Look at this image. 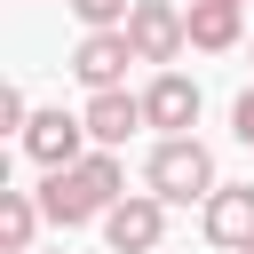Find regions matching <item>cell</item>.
<instances>
[{
    "instance_id": "1",
    "label": "cell",
    "mask_w": 254,
    "mask_h": 254,
    "mask_svg": "<svg viewBox=\"0 0 254 254\" xmlns=\"http://www.w3.org/2000/svg\"><path fill=\"white\" fill-rule=\"evenodd\" d=\"M143 183H151L167 206H190V198H214V190H222V183H214V151H206L198 135H159Z\"/></svg>"
},
{
    "instance_id": "2",
    "label": "cell",
    "mask_w": 254,
    "mask_h": 254,
    "mask_svg": "<svg viewBox=\"0 0 254 254\" xmlns=\"http://www.w3.org/2000/svg\"><path fill=\"white\" fill-rule=\"evenodd\" d=\"M127 40H135V56H143V64H175V56L190 48V16H183L175 0H135Z\"/></svg>"
},
{
    "instance_id": "3",
    "label": "cell",
    "mask_w": 254,
    "mask_h": 254,
    "mask_svg": "<svg viewBox=\"0 0 254 254\" xmlns=\"http://www.w3.org/2000/svg\"><path fill=\"white\" fill-rule=\"evenodd\" d=\"M103 238H111V254H151V246L167 238V198H159V190L119 198V206L103 214Z\"/></svg>"
},
{
    "instance_id": "4",
    "label": "cell",
    "mask_w": 254,
    "mask_h": 254,
    "mask_svg": "<svg viewBox=\"0 0 254 254\" xmlns=\"http://www.w3.org/2000/svg\"><path fill=\"white\" fill-rule=\"evenodd\" d=\"M87 119H71V111H32V127H24V151L40 159V175L48 167H79L87 159Z\"/></svg>"
},
{
    "instance_id": "5",
    "label": "cell",
    "mask_w": 254,
    "mask_h": 254,
    "mask_svg": "<svg viewBox=\"0 0 254 254\" xmlns=\"http://www.w3.org/2000/svg\"><path fill=\"white\" fill-rule=\"evenodd\" d=\"M127 64H143L127 32H87V40L71 48V71H79V87H87V95L119 87V79H127Z\"/></svg>"
},
{
    "instance_id": "6",
    "label": "cell",
    "mask_w": 254,
    "mask_h": 254,
    "mask_svg": "<svg viewBox=\"0 0 254 254\" xmlns=\"http://www.w3.org/2000/svg\"><path fill=\"white\" fill-rule=\"evenodd\" d=\"M143 119H151L159 135H190V127H198V79L159 71V79L143 87Z\"/></svg>"
},
{
    "instance_id": "7",
    "label": "cell",
    "mask_w": 254,
    "mask_h": 254,
    "mask_svg": "<svg viewBox=\"0 0 254 254\" xmlns=\"http://www.w3.org/2000/svg\"><path fill=\"white\" fill-rule=\"evenodd\" d=\"M79 119H87L95 151H119L135 127H151V119H143V95H127V87H103V95H87V111H79Z\"/></svg>"
},
{
    "instance_id": "8",
    "label": "cell",
    "mask_w": 254,
    "mask_h": 254,
    "mask_svg": "<svg viewBox=\"0 0 254 254\" xmlns=\"http://www.w3.org/2000/svg\"><path fill=\"white\" fill-rule=\"evenodd\" d=\"M206 238L230 246V254L254 246V183H222V190L206 198Z\"/></svg>"
},
{
    "instance_id": "9",
    "label": "cell",
    "mask_w": 254,
    "mask_h": 254,
    "mask_svg": "<svg viewBox=\"0 0 254 254\" xmlns=\"http://www.w3.org/2000/svg\"><path fill=\"white\" fill-rule=\"evenodd\" d=\"M40 206H48V222H56V230L95 222V206H87V190H79V175H71V167H48V175H40Z\"/></svg>"
},
{
    "instance_id": "10",
    "label": "cell",
    "mask_w": 254,
    "mask_h": 254,
    "mask_svg": "<svg viewBox=\"0 0 254 254\" xmlns=\"http://www.w3.org/2000/svg\"><path fill=\"white\" fill-rule=\"evenodd\" d=\"M238 0H190V48L198 56H222V48H238Z\"/></svg>"
},
{
    "instance_id": "11",
    "label": "cell",
    "mask_w": 254,
    "mask_h": 254,
    "mask_svg": "<svg viewBox=\"0 0 254 254\" xmlns=\"http://www.w3.org/2000/svg\"><path fill=\"white\" fill-rule=\"evenodd\" d=\"M40 214H48L40 190H0V246H8V254H40V246H32V238H40Z\"/></svg>"
},
{
    "instance_id": "12",
    "label": "cell",
    "mask_w": 254,
    "mask_h": 254,
    "mask_svg": "<svg viewBox=\"0 0 254 254\" xmlns=\"http://www.w3.org/2000/svg\"><path fill=\"white\" fill-rule=\"evenodd\" d=\"M87 32H127V16H135V0H64Z\"/></svg>"
},
{
    "instance_id": "13",
    "label": "cell",
    "mask_w": 254,
    "mask_h": 254,
    "mask_svg": "<svg viewBox=\"0 0 254 254\" xmlns=\"http://www.w3.org/2000/svg\"><path fill=\"white\" fill-rule=\"evenodd\" d=\"M0 127H16V135L32 127V103H24V87H0Z\"/></svg>"
},
{
    "instance_id": "14",
    "label": "cell",
    "mask_w": 254,
    "mask_h": 254,
    "mask_svg": "<svg viewBox=\"0 0 254 254\" xmlns=\"http://www.w3.org/2000/svg\"><path fill=\"white\" fill-rule=\"evenodd\" d=\"M230 127H238V143H254V87H246V95L230 103Z\"/></svg>"
},
{
    "instance_id": "15",
    "label": "cell",
    "mask_w": 254,
    "mask_h": 254,
    "mask_svg": "<svg viewBox=\"0 0 254 254\" xmlns=\"http://www.w3.org/2000/svg\"><path fill=\"white\" fill-rule=\"evenodd\" d=\"M238 8H246V0H238Z\"/></svg>"
},
{
    "instance_id": "16",
    "label": "cell",
    "mask_w": 254,
    "mask_h": 254,
    "mask_svg": "<svg viewBox=\"0 0 254 254\" xmlns=\"http://www.w3.org/2000/svg\"><path fill=\"white\" fill-rule=\"evenodd\" d=\"M56 254H64V246H56Z\"/></svg>"
},
{
    "instance_id": "17",
    "label": "cell",
    "mask_w": 254,
    "mask_h": 254,
    "mask_svg": "<svg viewBox=\"0 0 254 254\" xmlns=\"http://www.w3.org/2000/svg\"><path fill=\"white\" fill-rule=\"evenodd\" d=\"M246 254H254V246H246Z\"/></svg>"
}]
</instances>
